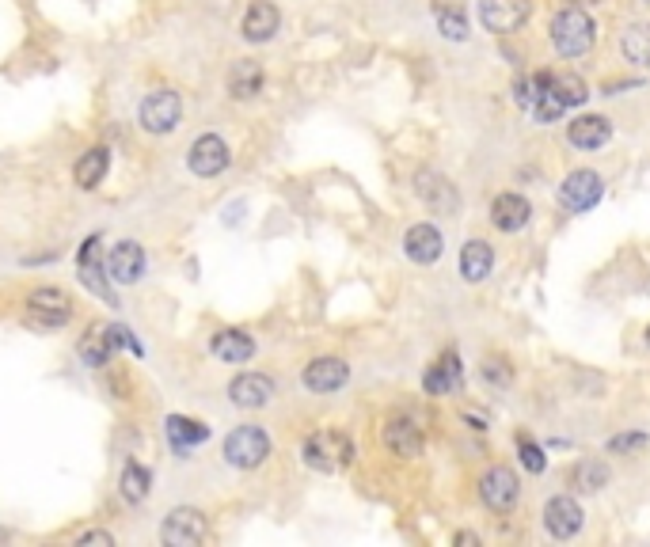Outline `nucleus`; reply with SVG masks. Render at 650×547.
Wrapping results in <instances>:
<instances>
[{"label": "nucleus", "instance_id": "1", "mask_svg": "<svg viewBox=\"0 0 650 547\" xmlns=\"http://www.w3.org/2000/svg\"><path fill=\"white\" fill-rule=\"evenodd\" d=\"M548 35H552L555 54L582 57V54H590L593 42H597V23H593V16L582 8V4H571V8L555 12Z\"/></svg>", "mask_w": 650, "mask_h": 547}, {"label": "nucleus", "instance_id": "14", "mask_svg": "<svg viewBox=\"0 0 650 547\" xmlns=\"http://www.w3.org/2000/svg\"><path fill=\"white\" fill-rule=\"evenodd\" d=\"M415 190H419V198L434 209V213H457L460 209L457 187H453L445 175H438V171H419V175H415Z\"/></svg>", "mask_w": 650, "mask_h": 547}, {"label": "nucleus", "instance_id": "23", "mask_svg": "<svg viewBox=\"0 0 650 547\" xmlns=\"http://www.w3.org/2000/svg\"><path fill=\"white\" fill-rule=\"evenodd\" d=\"M210 350L213 358L229 361V365H244L255 354V339H251L248 331H240V327H225V331H217L210 339Z\"/></svg>", "mask_w": 650, "mask_h": 547}, {"label": "nucleus", "instance_id": "13", "mask_svg": "<svg viewBox=\"0 0 650 547\" xmlns=\"http://www.w3.org/2000/svg\"><path fill=\"white\" fill-rule=\"evenodd\" d=\"M441 251H445V236H441L434 225H411L407 232H403V255L411 259V263L419 266H430L441 259Z\"/></svg>", "mask_w": 650, "mask_h": 547}, {"label": "nucleus", "instance_id": "20", "mask_svg": "<svg viewBox=\"0 0 650 547\" xmlns=\"http://www.w3.org/2000/svg\"><path fill=\"white\" fill-rule=\"evenodd\" d=\"M529 221H533V206L521 194H498L491 202V225L498 232H521Z\"/></svg>", "mask_w": 650, "mask_h": 547}, {"label": "nucleus", "instance_id": "18", "mask_svg": "<svg viewBox=\"0 0 650 547\" xmlns=\"http://www.w3.org/2000/svg\"><path fill=\"white\" fill-rule=\"evenodd\" d=\"M460 380H464V365H460L457 350H445L430 369H426V377H422V388L430 392V396H449V392H457Z\"/></svg>", "mask_w": 650, "mask_h": 547}, {"label": "nucleus", "instance_id": "40", "mask_svg": "<svg viewBox=\"0 0 650 547\" xmlns=\"http://www.w3.org/2000/svg\"><path fill=\"white\" fill-rule=\"evenodd\" d=\"M647 346H650V327H647Z\"/></svg>", "mask_w": 650, "mask_h": 547}, {"label": "nucleus", "instance_id": "5", "mask_svg": "<svg viewBox=\"0 0 650 547\" xmlns=\"http://www.w3.org/2000/svg\"><path fill=\"white\" fill-rule=\"evenodd\" d=\"M73 316V301L54 289V285H42L35 289L31 297H27V323L31 327H46V331H54V327H65Z\"/></svg>", "mask_w": 650, "mask_h": 547}, {"label": "nucleus", "instance_id": "22", "mask_svg": "<svg viewBox=\"0 0 650 547\" xmlns=\"http://www.w3.org/2000/svg\"><path fill=\"white\" fill-rule=\"evenodd\" d=\"M384 445H388V453L400 456V460H415V456H422V430L411 418H392L384 426Z\"/></svg>", "mask_w": 650, "mask_h": 547}, {"label": "nucleus", "instance_id": "19", "mask_svg": "<svg viewBox=\"0 0 650 547\" xmlns=\"http://www.w3.org/2000/svg\"><path fill=\"white\" fill-rule=\"evenodd\" d=\"M278 27H282V12L270 0H255L248 12H244L240 35L248 38V42H270V38L278 35Z\"/></svg>", "mask_w": 650, "mask_h": 547}, {"label": "nucleus", "instance_id": "26", "mask_svg": "<svg viewBox=\"0 0 650 547\" xmlns=\"http://www.w3.org/2000/svg\"><path fill=\"white\" fill-rule=\"evenodd\" d=\"M168 441H172V449L179 456H187L194 445H202V441H210V426H202L198 418H187V415H172L168 418Z\"/></svg>", "mask_w": 650, "mask_h": 547}, {"label": "nucleus", "instance_id": "16", "mask_svg": "<svg viewBox=\"0 0 650 547\" xmlns=\"http://www.w3.org/2000/svg\"><path fill=\"white\" fill-rule=\"evenodd\" d=\"M229 399L244 411H259L274 399V380L263 377V373H240L229 384Z\"/></svg>", "mask_w": 650, "mask_h": 547}, {"label": "nucleus", "instance_id": "29", "mask_svg": "<svg viewBox=\"0 0 650 547\" xmlns=\"http://www.w3.org/2000/svg\"><path fill=\"white\" fill-rule=\"evenodd\" d=\"M149 487H153V472L141 468V464H126L122 468V479H118V491L130 506H141L149 498Z\"/></svg>", "mask_w": 650, "mask_h": 547}, {"label": "nucleus", "instance_id": "38", "mask_svg": "<svg viewBox=\"0 0 650 547\" xmlns=\"http://www.w3.org/2000/svg\"><path fill=\"white\" fill-rule=\"evenodd\" d=\"M453 544H460V547H464V544L479 547V536H476V532H457V536H453Z\"/></svg>", "mask_w": 650, "mask_h": 547}, {"label": "nucleus", "instance_id": "28", "mask_svg": "<svg viewBox=\"0 0 650 547\" xmlns=\"http://www.w3.org/2000/svg\"><path fill=\"white\" fill-rule=\"evenodd\" d=\"M609 464H601V460H578L571 468V487L578 494H593L601 491V487H609Z\"/></svg>", "mask_w": 650, "mask_h": 547}, {"label": "nucleus", "instance_id": "8", "mask_svg": "<svg viewBox=\"0 0 650 547\" xmlns=\"http://www.w3.org/2000/svg\"><path fill=\"white\" fill-rule=\"evenodd\" d=\"M533 16V0H479V23L491 35H510Z\"/></svg>", "mask_w": 650, "mask_h": 547}, {"label": "nucleus", "instance_id": "6", "mask_svg": "<svg viewBox=\"0 0 650 547\" xmlns=\"http://www.w3.org/2000/svg\"><path fill=\"white\" fill-rule=\"evenodd\" d=\"M601 194H605V179L590 168H578L563 179V187H559V206L567 209V213H586V209H593L601 202Z\"/></svg>", "mask_w": 650, "mask_h": 547}, {"label": "nucleus", "instance_id": "17", "mask_svg": "<svg viewBox=\"0 0 650 547\" xmlns=\"http://www.w3.org/2000/svg\"><path fill=\"white\" fill-rule=\"evenodd\" d=\"M612 137V122L605 114H578L571 118V126H567V141H571L574 149H601V145H609Z\"/></svg>", "mask_w": 650, "mask_h": 547}, {"label": "nucleus", "instance_id": "21", "mask_svg": "<svg viewBox=\"0 0 650 547\" xmlns=\"http://www.w3.org/2000/svg\"><path fill=\"white\" fill-rule=\"evenodd\" d=\"M263 65L255 61V57H240V61H232L229 76H225V84H229V95L232 99H255V95L263 92Z\"/></svg>", "mask_w": 650, "mask_h": 547}, {"label": "nucleus", "instance_id": "10", "mask_svg": "<svg viewBox=\"0 0 650 547\" xmlns=\"http://www.w3.org/2000/svg\"><path fill=\"white\" fill-rule=\"evenodd\" d=\"M582 525H586V513L578 506V498H571V494H552L548 498V506H544V529H548L552 540H571V536L582 532Z\"/></svg>", "mask_w": 650, "mask_h": 547}, {"label": "nucleus", "instance_id": "4", "mask_svg": "<svg viewBox=\"0 0 650 547\" xmlns=\"http://www.w3.org/2000/svg\"><path fill=\"white\" fill-rule=\"evenodd\" d=\"M225 460H229L232 468H240V472H251V468H259V464H267L270 456V437L259 430V426H240V430H232L225 437Z\"/></svg>", "mask_w": 650, "mask_h": 547}, {"label": "nucleus", "instance_id": "30", "mask_svg": "<svg viewBox=\"0 0 650 547\" xmlns=\"http://www.w3.org/2000/svg\"><path fill=\"white\" fill-rule=\"evenodd\" d=\"M620 50L631 65H650V23H631L620 35Z\"/></svg>", "mask_w": 650, "mask_h": 547}, {"label": "nucleus", "instance_id": "25", "mask_svg": "<svg viewBox=\"0 0 650 547\" xmlns=\"http://www.w3.org/2000/svg\"><path fill=\"white\" fill-rule=\"evenodd\" d=\"M80 282L107 304H115V293H111V285L103 282V270H99V236H88L84 247H80Z\"/></svg>", "mask_w": 650, "mask_h": 547}, {"label": "nucleus", "instance_id": "7", "mask_svg": "<svg viewBox=\"0 0 650 547\" xmlns=\"http://www.w3.org/2000/svg\"><path fill=\"white\" fill-rule=\"evenodd\" d=\"M141 126L149 133H172L183 118V99L172 88H160V92H149L141 99Z\"/></svg>", "mask_w": 650, "mask_h": 547}, {"label": "nucleus", "instance_id": "24", "mask_svg": "<svg viewBox=\"0 0 650 547\" xmlns=\"http://www.w3.org/2000/svg\"><path fill=\"white\" fill-rule=\"evenodd\" d=\"M491 266H495V251H491L487 240H468L460 247V278L464 282H483L491 274Z\"/></svg>", "mask_w": 650, "mask_h": 547}, {"label": "nucleus", "instance_id": "11", "mask_svg": "<svg viewBox=\"0 0 650 547\" xmlns=\"http://www.w3.org/2000/svg\"><path fill=\"white\" fill-rule=\"evenodd\" d=\"M187 164H191V171L194 175H202V179L221 175V171L232 164V152H229V145H225V137L202 133V137L191 145V152H187Z\"/></svg>", "mask_w": 650, "mask_h": 547}, {"label": "nucleus", "instance_id": "41", "mask_svg": "<svg viewBox=\"0 0 650 547\" xmlns=\"http://www.w3.org/2000/svg\"><path fill=\"white\" fill-rule=\"evenodd\" d=\"M647 4H650V0H647Z\"/></svg>", "mask_w": 650, "mask_h": 547}, {"label": "nucleus", "instance_id": "39", "mask_svg": "<svg viewBox=\"0 0 650 547\" xmlns=\"http://www.w3.org/2000/svg\"><path fill=\"white\" fill-rule=\"evenodd\" d=\"M567 4H582L586 8V4H597V0H567Z\"/></svg>", "mask_w": 650, "mask_h": 547}, {"label": "nucleus", "instance_id": "36", "mask_svg": "<svg viewBox=\"0 0 650 547\" xmlns=\"http://www.w3.org/2000/svg\"><path fill=\"white\" fill-rule=\"evenodd\" d=\"M647 445V434H620L609 441V453H639Z\"/></svg>", "mask_w": 650, "mask_h": 547}, {"label": "nucleus", "instance_id": "34", "mask_svg": "<svg viewBox=\"0 0 650 547\" xmlns=\"http://www.w3.org/2000/svg\"><path fill=\"white\" fill-rule=\"evenodd\" d=\"M517 460H521V468H525V472H533V475H540L544 468H548L544 445H540V441H533L529 434H517Z\"/></svg>", "mask_w": 650, "mask_h": 547}, {"label": "nucleus", "instance_id": "9", "mask_svg": "<svg viewBox=\"0 0 650 547\" xmlns=\"http://www.w3.org/2000/svg\"><path fill=\"white\" fill-rule=\"evenodd\" d=\"M517 494H521V483H517V475L506 468V464H495V468H487L483 479H479V498H483V506L495 513H510L517 506Z\"/></svg>", "mask_w": 650, "mask_h": 547}, {"label": "nucleus", "instance_id": "15", "mask_svg": "<svg viewBox=\"0 0 650 547\" xmlns=\"http://www.w3.org/2000/svg\"><path fill=\"white\" fill-rule=\"evenodd\" d=\"M301 380H305L308 392L327 396V392H339L346 380H350V365L343 358H316L305 365V377Z\"/></svg>", "mask_w": 650, "mask_h": 547}, {"label": "nucleus", "instance_id": "3", "mask_svg": "<svg viewBox=\"0 0 650 547\" xmlns=\"http://www.w3.org/2000/svg\"><path fill=\"white\" fill-rule=\"evenodd\" d=\"M206 536H210V521L194 506H179L160 525V544L164 547H198Z\"/></svg>", "mask_w": 650, "mask_h": 547}, {"label": "nucleus", "instance_id": "32", "mask_svg": "<svg viewBox=\"0 0 650 547\" xmlns=\"http://www.w3.org/2000/svg\"><path fill=\"white\" fill-rule=\"evenodd\" d=\"M438 31L449 42H464L468 38V16H464V8L460 4H438Z\"/></svg>", "mask_w": 650, "mask_h": 547}, {"label": "nucleus", "instance_id": "2", "mask_svg": "<svg viewBox=\"0 0 650 547\" xmlns=\"http://www.w3.org/2000/svg\"><path fill=\"white\" fill-rule=\"evenodd\" d=\"M301 460H305L312 472H343L346 464L354 460V441L339 430H316V434L305 437L301 445Z\"/></svg>", "mask_w": 650, "mask_h": 547}, {"label": "nucleus", "instance_id": "12", "mask_svg": "<svg viewBox=\"0 0 650 547\" xmlns=\"http://www.w3.org/2000/svg\"><path fill=\"white\" fill-rule=\"evenodd\" d=\"M141 274H145V247L137 240H122V244L111 247V255H107V278L111 282L134 285L141 282Z\"/></svg>", "mask_w": 650, "mask_h": 547}, {"label": "nucleus", "instance_id": "37", "mask_svg": "<svg viewBox=\"0 0 650 547\" xmlns=\"http://www.w3.org/2000/svg\"><path fill=\"white\" fill-rule=\"evenodd\" d=\"M77 544H80V547H84V544H103V547H111V544H115V536H111V532L92 529V532H80V536H77Z\"/></svg>", "mask_w": 650, "mask_h": 547}, {"label": "nucleus", "instance_id": "31", "mask_svg": "<svg viewBox=\"0 0 650 547\" xmlns=\"http://www.w3.org/2000/svg\"><path fill=\"white\" fill-rule=\"evenodd\" d=\"M552 92L559 95V103L571 111V107H582L586 99H590V88H586V80L574 73H552Z\"/></svg>", "mask_w": 650, "mask_h": 547}, {"label": "nucleus", "instance_id": "35", "mask_svg": "<svg viewBox=\"0 0 650 547\" xmlns=\"http://www.w3.org/2000/svg\"><path fill=\"white\" fill-rule=\"evenodd\" d=\"M479 373H483V380H487L491 388H510V380H514V369H510V361L506 358H487L479 365Z\"/></svg>", "mask_w": 650, "mask_h": 547}, {"label": "nucleus", "instance_id": "27", "mask_svg": "<svg viewBox=\"0 0 650 547\" xmlns=\"http://www.w3.org/2000/svg\"><path fill=\"white\" fill-rule=\"evenodd\" d=\"M107 168H111V152L96 145V149H88L84 156L77 160V168H73V183L80 190H96L103 179H107Z\"/></svg>", "mask_w": 650, "mask_h": 547}, {"label": "nucleus", "instance_id": "33", "mask_svg": "<svg viewBox=\"0 0 650 547\" xmlns=\"http://www.w3.org/2000/svg\"><path fill=\"white\" fill-rule=\"evenodd\" d=\"M111 354H115V342H111L107 331H88V339L80 342V358H84V365H92V369L107 365Z\"/></svg>", "mask_w": 650, "mask_h": 547}]
</instances>
